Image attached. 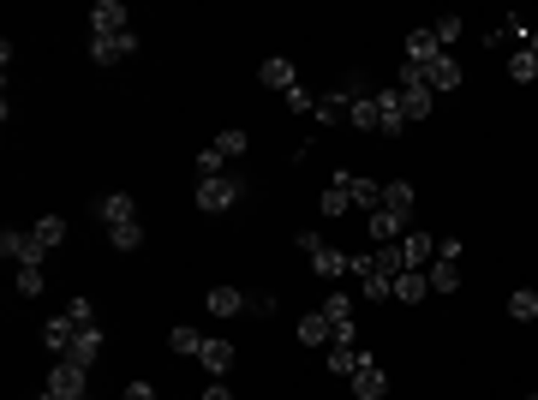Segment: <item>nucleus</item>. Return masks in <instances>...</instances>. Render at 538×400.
Returning <instances> with one entry per match:
<instances>
[{
    "label": "nucleus",
    "mask_w": 538,
    "mask_h": 400,
    "mask_svg": "<svg viewBox=\"0 0 538 400\" xmlns=\"http://www.w3.org/2000/svg\"><path fill=\"white\" fill-rule=\"evenodd\" d=\"M43 341H48V353H60V358H66V353H72V341H78V323H72L66 311H60V317H48V323H43Z\"/></svg>",
    "instance_id": "14"
},
{
    "label": "nucleus",
    "mask_w": 538,
    "mask_h": 400,
    "mask_svg": "<svg viewBox=\"0 0 538 400\" xmlns=\"http://www.w3.org/2000/svg\"><path fill=\"white\" fill-rule=\"evenodd\" d=\"M299 341H305V346H335L329 317H324V311H305V317H299Z\"/></svg>",
    "instance_id": "19"
},
{
    "label": "nucleus",
    "mask_w": 538,
    "mask_h": 400,
    "mask_svg": "<svg viewBox=\"0 0 538 400\" xmlns=\"http://www.w3.org/2000/svg\"><path fill=\"white\" fill-rule=\"evenodd\" d=\"M168 346H174V353H185V358H198L204 335H198V329H185V323H174V329H168Z\"/></svg>",
    "instance_id": "27"
},
{
    "label": "nucleus",
    "mask_w": 538,
    "mask_h": 400,
    "mask_svg": "<svg viewBox=\"0 0 538 400\" xmlns=\"http://www.w3.org/2000/svg\"><path fill=\"white\" fill-rule=\"evenodd\" d=\"M509 78H514V84H533V78H538V54H533V48H521V54L509 60Z\"/></svg>",
    "instance_id": "32"
},
{
    "label": "nucleus",
    "mask_w": 538,
    "mask_h": 400,
    "mask_svg": "<svg viewBox=\"0 0 538 400\" xmlns=\"http://www.w3.org/2000/svg\"><path fill=\"white\" fill-rule=\"evenodd\" d=\"M354 275H359V287H365V299H389V293H395V281L377 269V258H354Z\"/></svg>",
    "instance_id": "13"
},
{
    "label": "nucleus",
    "mask_w": 538,
    "mask_h": 400,
    "mask_svg": "<svg viewBox=\"0 0 538 400\" xmlns=\"http://www.w3.org/2000/svg\"><path fill=\"white\" fill-rule=\"evenodd\" d=\"M96 353H102V329H96V323H90V329H78V341H72V365H85V371H90V365H96Z\"/></svg>",
    "instance_id": "20"
},
{
    "label": "nucleus",
    "mask_w": 538,
    "mask_h": 400,
    "mask_svg": "<svg viewBox=\"0 0 538 400\" xmlns=\"http://www.w3.org/2000/svg\"><path fill=\"white\" fill-rule=\"evenodd\" d=\"M437 54H449V48L437 43V30H431V24L407 30V60H413V66H431V60H437Z\"/></svg>",
    "instance_id": "9"
},
{
    "label": "nucleus",
    "mask_w": 538,
    "mask_h": 400,
    "mask_svg": "<svg viewBox=\"0 0 538 400\" xmlns=\"http://www.w3.org/2000/svg\"><path fill=\"white\" fill-rule=\"evenodd\" d=\"M204 400H234V395H227V383H210V388H204Z\"/></svg>",
    "instance_id": "41"
},
{
    "label": "nucleus",
    "mask_w": 538,
    "mask_h": 400,
    "mask_svg": "<svg viewBox=\"0 0 538 400\" xmlns=\"http://www.w3.org/2000/svg\"><path fill=\"white\" fill-rule=\"evenodd\" d=\"M347 191H354V210H371V215L383 210V186L377 180H347Z\"/></svg>",
    "instance_id": "24"
},
{
    "label": "nucleus",
    "mask_w": 538,
    "mask_h": 400,
    "mask_svg": "<svg viewBox=\"0 0 538 400\" xmlns=\"http://www.w3.org/2000/svg\"><path fill=\"white\" fill-rule=\"evenodd\" d=\"M245 198V180L240 173H215V180H198V210L204 215H222Z\"/></svg>",
    "instance_id": "1"
},
{
    "label": "nucleus",
    "mask_w": 538,
    "mask_h": 400,
    "mask_svg": "<svg viewBox=\"0 0 538 400\" xmlns=\"http://www.w3.org/2000/svg\"><path fill=\"white\" fill-rule=\"evenodd\" d=\"M287 108H294V114H317V96L305 84H294V90H287Z\"/></svg>",
    "instance_id": "35"
},
{
    "label": "nucleus",
    "mask_w": 538,
    "mask_h": 400,
    "mask_svg": "<svg viewBox=\"0 0 538 400\" xmlns=\"http://www.w3.org/2000/svg\"><path fill=\"white\" fill-rule=\"evenodd\" d=\"M347 126L354 132H377V96H359L354 108H347Z\"/></svg>",
    "instance_id": "25"
},
{
    "label": "nucleus",
    "mask_w": 538,
    "mask_h": 400,
    "mask_svg": "<svg viewBox=\"0 0 538 400\" xmlns=\"http://www.w3.org/2000/svg\"><path fill=\"white\" fill-rule=\"evenodd\" d=\"M401 263H407V269L437 263V239H431V233H407V239H401Z\"/></svg>",
    "instance_id": "15"
},
{
    "label": "nucleus",
    "mask_w": 538,
    "mask_h": 400,
    "mask_svg": "<svg viewBox=\"0 0 538 400\" xmlns=\"http://www.w3.org/2000/svg\"><path fill=\"white\" fill-rule=\"evenodd\" d=\"M126 30H132L126 0H96L90 6V36H126Z\"/></svg>",
    "instance_id": "4"
},
{
    "label": "nucleus",
    "mask_w": 538,
    "mask_h": 400,
    "mask_svg": "<svg viewBox=\"0 0 538 400\" xmlns=\"http://www.w3.org/2000/svg\"><path fill=\"white\" fill-rule=\"evenodd\" d=\"M383 210L413 215V186H407V180H389V186H383Z\"/></svg>",
    "instance_id": "26"
},
{
    "label": "nucleus",
    "mask_w": 538,
    "mask_h": 400,
    "mask_svg": "<svg viewBox=\"0 0 538 400\" xmlns=\"http://www.w3.org/2000/svg\"><path fill=\"white\" fill-rule=\"evenodd\" d=\"M257 78H264L269 90H282V96H287V90L299 84V78H294V60H287V54H269L264 66H257Z\"/></svg>",
    "instance_id": "17"
},
{
    "label": "nucleus",
    "mask_w": 538,
    "mask_h": 400,
    "mask_svg": "<svg viewBox=\"0 0 538 400\" xmlns=\"http://www.w3.org/2000/svg\"><path fill=\"white\" fill-rule=\"evenodd\" d=\"M533 400H538V395H533Z\"/></svg>",
    "instance_id": "44"
},
{
    "label": "nucleus",
    "mask_w": 538,
    "mask_h": 400,
    "mask_svg": "<svg viewBox=\"0 0 538 400\" xmlns=\"http://www.w3.org/2000/svg\"><path fill=\"white\" fill-rule=\"evenodd\" d=\"M85 400H90V395H85Z\"/></svg>",
    "instance_id": "45"
},
{
    "label": "nucleus",
    "mask_w": 538,
    "mask_h": 400,
    "mask_svg": "<svg viewBox=\"0 0 538 400\" xmlns=\"http://www.w3.org/2000/svg\"><path fill=\"white\" fill-rule=\"evenodd\" d=\"M120 400H156V388H150V383H126V395H120Z\"/></svg>",
    "instance_id": "40"
},
{
    "label": "nucleus",
    "mask_w": 538,
    "mask_h": 400,
    "mask_svg": "<svg viewBox=\"0 0 538 400\" xmlns=\"http://www.w3.org/2000/svg\"><path fill=\"white\" fill-rule=\"evenodd\" d=\"M347 108H354V102L341 96V90H329V96H317V126H341V120H347Z\"/></svg>",
    "instance_id": "21"
},
{
    "label": "nucleus",
    "mask_w": 538,
    "mask_h": 400,
    "mask_svg": "<svg viewBox=\"0 0 538 400\" xmlns=\"http://www.w3.org/2000/svg\"><path fill=\"white\" fill-rule=\"evenodd\" d=\"M312 269L317 275H324V281H341V275H347V269H354V258H347V251H341V245H317V251H312Z\"/></svg>",
    "instance_id": "12"
},
{
    "label": "nucleus",
    "mask_w": 538,
    "mask_h": 400,
    "mask_svg": "<svg viewBox=\"0 0 538 400\" xmlns=\"http://www.w3.org/2000/svg\"><path fill=\"white\" fill-rule=\"evenodd\" d=\"M108 245H114V251H138V245H144V221H126V228H108Z\"/></svg>",
    "instance_id": "28"
},
{
    "label": "nucleus",
    "mask_w": 538,
    "mask_h": 400,
    "mask_svg": "<svg viewBox=\"0 0 538 400\" xmlns=\"http://www.w3.org/2000/svg\"><path fill=\"white\" fill-rule=\"evenodd\" d=\"M431 30H437V43H443V48H449V43H454V36H461V18H437V24H431Z\"/></svg>",
    "instance_id": "38"
},
{
    "label": "nucleus",
    "mask_w": 538,
    "mask_h": 400,
    "mask_svg": "<svg viewBox=\"0 0 538 400\" xmlns=\"http://www.w3.org/2000/svg\"><path fill=\"white\" fill-rule=\"evenodd\" d=\"M0 258H13L18 269H36V263H43L48 251H43V239H36V233H25V228H6V233H0Z\"/></svg>",
    "instance_id": "2"
},
{
    "label": "nucleus",
    "mask_w": 538,
    "mask_h": 400,
    "mask_svg": "<svg viewBox=\"0 0 538 400\" xmlns=\"http://www.w3.org/2000/svg\"><path fill=\"white\" fill-rule=\"evenodd\" d=\"M437 258H443V263L461 258V239H454V233H449V239H437Z\"/></svg>",
    "instance_id": "39"
},
{
    "label": "nucleus",
    "mask_w": 538,
    "mask_h": 400,
    "mask_svg": "<svg viewBox=\"0 0 538 400\" xmlns=\"http://www.w3.org/2000/svg\"><path fill=\"white\" fill-rule=\"evenodd\" d=\"M509 317H514V323H533V317H538V293H533V287L509 293Z\"/></svg>",
    "instance_id": "29"
},
{
    "label": "nucleus",
    "mask_w": 538,
    "mask_h": 400,
    "mask_svg": "<svg viewBox=\"0 0 538 400\" xmlns=\"http://www.w3.org/2000/svg\"><path fill=\"white\" fill-rule=\"evenodd\" d=\"M359 358H365L359 346H329V371H335V376H354V371H359Z\"/></svg>",
    "instance_id": "30"
},
{
    "label": "nucleus",
    "mask_w": 538,
    "mask_h": 400,
    "mask_svg": "<svg viewBox=\"0 0 538 400\" xmlns=\"http://www.w3.org/2000/svg\"><path fill=\"white\" fill-rule=\"evenodd\" d=\"M36 400H60V395H48V388H43V395H36Z\"/></svg>",
    "instance_id": "43"
},
{
    "label": "nucleus",
    "mask_w": 538,
    "mask_h": 400,
    "mask_svg": "<svg viewBox=\"0 0 538 400\" xmlns=\"http://www.w3.org/2000/svg\"><path fill=\"white\" fill-rule=\"evenodd\" d=\"M66 317L78 323V329H90V323H96V305H90V299H72V305H66Z\"/></svg>",
    "instance_id": "37"
},
{
    "label": "nucleus",
    "mask_w": 538,
    "mask_h": 400,
    "mask_svg": "<svg viewBox=\"0 0 538 400\" xmlns=\"http://www.w3.org/2000/svg\"><path fill=\"white\" fill-rule=\"evenodd\" d=\"M526 48H533V54H538V30H533V36H526Z\"/></svg>",
    "instance_id": "42"
},
{
    "label": "nucleus",
    "mask_w": 538,
    "mask_h": 400,
    "mask_svg": "<svg viewBox=\"0 0 538 400\" xmlns=\"http://www.w3.org/2000/svg\"><path fill=\"white\" fill-rule=\"evenodd\" d=\"M204 311H210V317H240L245 311V293H240V287H210V293H204Z\"/></svg>",
    "instance_id": "16"
},
{
    "label": "nucleus",
    "mask_w": 538,
    "mask_h": 400,
    "mask_svg": "<svg viewBox=\"0 0 538 400\" xmlns=\"http://www.w3.org/2000/svg\"><path fill=\"white\" fill-rule=\"evenodd\" d=\"M371 96H377V132H383V138H401V132H407V108H401V90L389 84V90H371Z\"/></svg>",
    "instance_id": "6"
},
{
    "label": "nucleus",
    "mask_w": 538,
    "mask_h": 400,
    "mask_svg": "<svg viewBox=\"0 0 538 400\" xmlns=\"http://www.w3.org/2000/svg\"><path fill=\"white\" fill-rule=\"evenodd\" d=\"M419 72H425V90H431V96H449V90H461V78H467L454 54H437L431 66H419Z\"/></svg>",
    "instance_id": "7"
},
{
    "label": "nucleus",
    "mask_w": 538,
    "mask_h": 400,
    "mask_svg": "<svg viewBox=\"0 0 538 400\" xmlns=\"http://www.w3.org/2000/svg\"><path fill=\"white\" fill-rule=\"evenodd\" d=\"M96 221H102V228H126V221H138L132 191H108V198H96Z\"/></svg>",
    "instance_id": "8"
},
{
    "label": "nucleus",
    "mask_w": 538,
    "mask_h": 400,
    "mask_svg": "<svg viewBox=\"0 0 538 400\" xmlns=\"http://www.w3.org/2000/svg\"><path fill=\"white\" fill-rule=\"evenodd\" d=\"M132 48H138V36H90V60H96V66H114V60H126Z\"/></svg>",
    "instance_id": "11"
},
{
    "label": "nucleus",
    "mask_w": 538,
    "mask_h": 400,
    "mask_svg": "<svg viewBox=\"0 0 538 400\" xmlns=\"http://www.w3.org/2000/svg\"><path fill=\"white\" fill-rule=\"evenodd\" d=\"M425 293H431L425 269H407V275H395V299H401V305H419Z\"/></svg>",
    "instance_id": "22"
},
{
    "label": "nucleus",
    "mask_w": 538,
    "mask_h": 400,
    "mask_svg": "<svg viewBox=\"0 0 538 400\" xmlns=\"http://www.w3.org/2000/svg\"><path fill=\"white\" fill-rule=\"evenodd\" d=\"M425 281H431V293H443V299H449V293H454V287H461V269H454V263H431V269H425Z\"/></svg>",
    "instance_id": "23"
},
{
    "label": "nucleus",
    "mask_w": 538,
    "mask_h": 400,
    "mask_svg": "<svg viewBox=\"0 0 538 400\" xmlns=\"http://www.w3.org/2000/svg\"><path fill=\"white\" fill-rule=\"evenodd\" d=\"M347 388H354V400H383V395H389V371L365 353V358H359V371L347 376Z\"/></svg>",
    "instance_id": "5"
},
{
    "label": "nucleus",
    "mask_w": 538,
    "mask_h": 400,
    "mask_svg": "<svg viewBox=\"0 0 538 400\" xmlns=\"http://www.w3.org/2000/svg\"><path fill=\"white\" fill-rule=\"evenodd\" d=\"M48 395H60V400H85V395H90L85 365H72V358H55V371H48Z\"/></svg>",
    "instance_id": "3"
},
{
    "label": "nucleus",
    "mask_w": 538,
    "mask_h": 400,
    "mask_svg": "<svg viewBox=\"0 0 538 400\" xmlns=\"http://www.w3.org/2000/svg\"><path fill=\"white\" fill-rule=\"evenodd\" d=\"M30 233L43 239V251H55V245L66 239V221H60V215H43V221H36V228H30Z\"/></svg>",
    "instance_id": "31"
},
{
    "label": "nucleus",
    "mask_w": 538,
    "mask_h": 400,
    "mask_svg": "<svg viewBox=\"0 0 538 400\" xmlns=\"http://www.w3.org/2000/svg\"><path fill=\"white\" fill-rule=\"evenodd\" d=\"M43 263H36V269H18V293H25V299H36V293H43Z\"/></svg>",
    "instance_id": "36"
},
{
    "label": "nucleus",
    "mask_w": 538,
    "mask_h": 400,
    "mask_svg": "<svg viewBox=\"0 0 538 400\" xmlns=\"http://www.w3.org/2000/svg\"><path fill=\"white\" fill-rule=\"evenodd\" d=\"M215 173H227V156L210 143V150H198V180H215Z\"/></svg>",
    "instance_id": "33"
},
{
    "label": "nucleus",
    "mask_w": 538,
    "mask_h": 400,
    "mask_svg": "<svg viewBox=\"0 0 538 400\" xmlns=\"http://www.w3.org/2000/svg\"><path fill=\"white\" fill-rule=\"evenodd\" d=\"M198 365L210 376H227V371H234V341H204L198 346Z\"/></svg>",
    "instance_id": "18"
},
{
    "label": "nucleus",
    "mask_w": 538,
    "mask_h": 400,
    "mask_svg": "<svg viewBox=\"0 0 538 400\" xmlns=\"http://www.w3.org/2000/svg\"><path fill=\"white\" fill-rule=\"evenodd\" d=\"M347 180H354V173H335V180L324 186V198H317V215H329V221H335V215L354 210V191H347Z\"/></svg>",
    "instance_id": "10"
},
{
    "label": "nucleus",
    "mask_w": 538,
    "mask_h": 400,
    "mask_svg": "<svg viewBox=\"0 0 538 400\" xmlns=\"http://www.w3.org/2000/svg\"><path fill=\"white\" fill-rule=\"evenodd\" d=\"M245 143H252V138H245V132H240V126H227V132H222V138H215V150H222V156H227V161H234V156H245Z\"/></svg>",
    "instance_id": "34"
}]
</instances>
